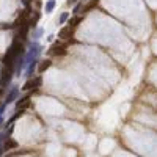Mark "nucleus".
Here are the masks:
<instances>
[{
    "label": "nucleus",
    "mask_w": 157,
    "mask_h": 157,
    "mask_svg": "<svg viewBox=\"0 0 157 157\" xmlns=\"http://www.w3.org/2000/svg\"><path fill=\"white\" fill-rule=\"evenodd\" d=\"M24 53H25V49H24L22 43L17 41V39H14V41L11 43V46L8 47L6 53L3 55V58H2L3 66H5V68H10V69L14 71V66H16L17 58H19L21 55H24Z\"/></svg>",
    "instance_id": "f257e3e1"
},
{
    "label": "nucleus",
    "mask_w": 157,
    "mask_h": 157,
    "mask_svg": "<svg viewBox=\"0 0 157 157\" xmlns=\"http://www.w3.org/2000/svg\"><path fill=\"white\" fill-rule=\"evenodd\" d=\"M41 85H43V77L41 76H35V77H30L29 80L24 84V87H22V90L24 91H36L38 88H41Z\"/></svg>",
    "instance_id": "f03ea898"
},
{
    "label": "nucleus",
    "mask_w": 157,
    "mask_h": 157,
    "mask_svg": "<svg viewBox=\"0 0 157 157\" xmlns=\"http://www.w3.org/2000/svg\"><path fill=\"white\" fill-rule=\"evenodd\" d=\"M11 79H13V69L3 66L2 72H0V88H6L11 84Z\"/></svg>",
    "instance_id": "7ed1b4c3"
},
{
    "label": "nucleus",
    "mask_w": 157,
    "mask_h": 157,
    "mask_svg": "<svg viewBox=\"0 0 157 157\" xmlns=\"http://www.w3.org/2000/svg\"><path fill=\"white\" fill-rule=\"evenodd\" d=\"M47 52H49V55H53V57H63V55L68 53V50H66V44L55 43L53 46H50V49H49Z\"/></svg>",
    "instance_id": "20e7f679"
},
{
    "label": "nucleus",
    "mask_w": 157,
    "mask_h": 157,
    "mask_svg": "<svg viewBox=\"0 0 157 157\" xmlns=\"http://www.w3.org/2000/svg\"><path fill=\"white\" fill-rule=\"evenodd\" d=\"M16 30H17V33H16L14 38H16L17 41H24V39H27V35H29V30H30L29 22H24L21 27H17Z\"/></svg>",
    "instance_id": "39448f33"
},
{
    "label": "nucleus",
    "mask_w": 157,
    "mask_h": 157,
    "mask_svg": "<svg viewBox=\"0 0 157 157\" xmlns=\"http://www.w3.org/2000/svg\"><path fill=\"white\" fill-rule=\"evenodd\" d=\"M19 97V87H11V90L8 91V94H6V101H5V104H11L14 102V101Z\"/></svg>",
    "instance_id": "423d86ee"
},
{
    "label": "nucleus",
    "mask_w": 157,
    "mask_h": 157,
    "mask_svg": "<svg viewBox=\"0 0 157 157\" xmlns=\"http://www.w3.org/2000/svg\"><path fill=\"white\" fill-rule=\"evenodd\" d=\"M16 101H17V102H16V108L25 110L27 107H30V94H25L22 97H17Z\"/></svg>",
    "instance_id": "0eeeda50"
},
{
    "label": "nucleus",
    "mask_w": 157,
    "mask_h": 157,
    "mask_svg": "<svg viewBox=\"0 0 157 157\" xmlns=\"http://www.w3.org/2000/svg\"><path fill=\"white\" fill-rule=\"evenodd\" d=\"M16 148H17V142L13 140V138H6L5 143H3V146H2V151H3V152H5V151H11V149H16Z\"/></svg>",
    "instance_id": "6e6552de"
},
{
    "label": "nucleus",
    "mask_w": 157,
    "mask_h": 157,
    "mask_svg": "<svg viewBox=\"0 0 157 157\" xmlns=\"http://www.w3.org/2000/svg\"><path fill=\"white\" fill-rule=\"evenodd\" d=\"M72 32H74V29H71V27H63V29L58 32V38H61V39H68V38H71Z\"/></svg>",
    "instance_id": "1a4fd4ad"
},
{
    "label": "nucleus",
    "mask_w": 157,
    "mask_h": 157,
    "mask_svg": "<svg viewBox=\"0 0 157 157\" xmlns=\"http://www.w3.org/2000/svg\"><path fill=\"white\" fill-rule=\"evenodd\" d=\"M39 19H41V13H38V11L35 13V16L29 17V21H27V22H29V27H30V29H36V24H38Z\"/></svg>",
    "instance_id": "9d476101"
},
{
    "label": "nucleus",
    "mask_w": 157,
    "mask_h": 157,
    "mask_svg": "<svg viewBox=\"0 0 157 157\" xmlns=\"http://www.w3.org/2000/svg\"><path fill=\"white\" fill-rule=\"evenodd\" d=\"M66 22H68V27H71V29H77V25L82 22V17L80 16H74V17H69Z\"/></svg>",
    "instance_id": "9b49d317"
},
{
    "label": "nucleus",
    "mask_w": 157,
    "mask_h": 157,
    "mask_svg": "<svg viewBox=\"0 0 157 157\" xmlns=\"http://www.w3.org/2000/svg\"><path fill=\"white\" fill-rule=\"evenodd\" d=\"M50 66H52V61H50L49 58H46V60H43V61L39 63V66H38V71H39V72L43 74L44 71H47V69H49Z\"/></svg>",
    "instance_id": "f8f14e48"
},
{
    "label": "nucleus",
    "mask_w": 157,
    "mask_h": 157,
    "mask_svg": "<svg viewBox=\"0 0 157 157\" xmlns=\"http://www.w3.org/2000/svg\"><path fill=\"white\" fill-rule=\"evenodd\" d=\"M97 3H99V0H91V2H88L85 6H82V13H88V11H91L94 6H97Z\"/></svg>",
    "instance_id": "ddd939ff"
},
{
    "label": "nucleus",
    "mask_w": 157,
    "mask_h": 157,
    "mask_svg": "<svg viewBox=\"0 0 157 157\" xmlns=\"http://www.w3.org/2000/svg\"><path fill=\"white\" fill-rule=\"evenodd\" d=\"M55 5H57V2H55V0H47V2H46V13H52L53 11V8H55Z\"/></svg>",
    "instance_id": "4468645a"
},
{
    "label": "nucleus",
    "mask_w": 157,
    "mask_h": 157,
    "mask_svg": "<svg viewBox=\"0 0 157 157\" xmlns=\"http://www.w3.org/2000/svg\"><path fill=\"white\" fill-rule=\"evenodd\" d=\"M68 19H69V13H61V14H60V17H58V24H60V25H63Z\"/></svg>",
    "instance_id": "2eb2a0df"
},
{
    "label": "nucleus",
    "mask_w": 157,
    "mask_h": 157,
    "mask_svg": "<svg viewBox=\"0 0 157 157\" xmlns=\"http://www.w3.org/2000/svg\"><path fill=\"white\" fill-rule=\"evenodd\" d=\"M43 29H33V39H38V38H41L43 36Z\"/></svg>",
    "instance_id": "dca6fc26"
},
{
    "label": "nucleus",
    "mask_w": 157,
    "mask_h": 157,
    "mask_svg": "<svg viewBox=\"0 0 157 157\" xmlns=\"http://www.w3.org/2000/svg\"><path fill=\"white\" fill-rule=\"evenodd\" d=\"M80 11H82V3H77L76 6H74V14H77Z\"/></svg>",
    "instance_id": "f3484780"
},
{
    "label": "nucleus",
    "mask_w": 157,
    "mask_h": 157,
    "mask_svg": "<svg viewBox=\"0 0 157 157\" xmlns=\"http://www.w3.org/2000/svg\"><path fill=\"white\" fill-rule=\"evenodd\" d=\"M5 108H6V104H2V105H0V118H2V115H3V112H5Z\"/></svg>",
    "instance_id": "a211bd4d"
},
{
    "label": "nucleus",
    "mask_w": 157,
    "mask_h": 157,
    "mask_svg": "<svg viewBox=\"0 0 157 157\" xmlns=\"http://www.w3.org/2000/svg\"><path fill=\"white\" fill-rule=\"evenodd\" d=\"M22 3H24V5H25V8H27V6H30L32 0H22Z\"/></svg>",
    "instance_id": "6ab92c4d"
},
{
    "label": "nucleus",
    "mask_w": 157,
    "mask_h": 157,
    "mask_svg": "<svg viewBox=\"0 0 157 157\" xmlns=\"http://www.w3.org/2000/svg\"><path fill=\"white\" fill-rule=\"evenodd\" d=\"M76 2H77V0H66V3H68V5H74Z\"/></svg>",
    "instance_id": "aec40b11"
},
{
    "label": "nucleus",
    "mask_w": 157,
    "mask_h": 157,
    "mask_svg": "<svg viewBox=\"0 0 157 157\" xmlns=\"http://www.w3.org/2000/svg\"><path fill=\"white\" fill-rule=\"evenodd\" d=\"M3 91H5V88H0V96L3 94Z\"/></svg>",
    "instance_id": "412c9836"
}]
</instances>
